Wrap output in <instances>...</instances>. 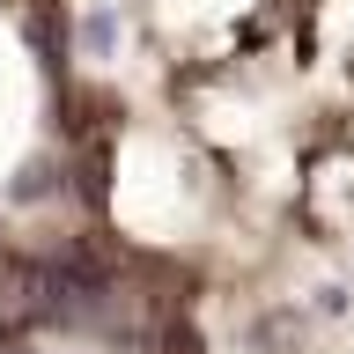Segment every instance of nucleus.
Wrapping results in <instances>:
<instances>
[{
	"instance_id": "nucleus-1",
	"label": "nucleus",
	"mask_w": 354,
	"mask_h": 354,
	"mask_svg": "<svg viewBox=\"0 0 354 354\" xmlns=\"http://www.w3.org/2000/svg\"><path fill=\"white\" fill-rule=\"evenodd\" d=\"M88 221L59 0H0V266L66 273Z\"/></svg>"
}]
</instances>
